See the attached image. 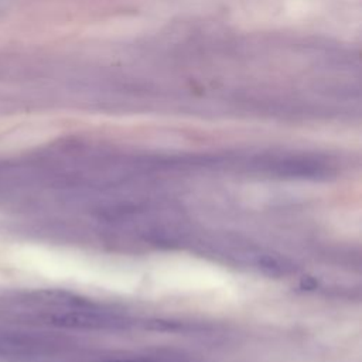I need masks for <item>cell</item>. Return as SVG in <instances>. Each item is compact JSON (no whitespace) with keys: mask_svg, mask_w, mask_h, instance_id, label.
Here are the masks:
<instances>
[{"mask_svg":"<svg viewBox=\"0 0 362 362\" xmlns=\"http://www.w3.org/2000/svg\"><path fill=\"white\" fill-rule=\"evenodd\" d=\"M62 341L47 332L0 328V356L34 358L49 355Z\"/></svg>","mask_w":362,"mask_h":362,"instance_id":"1","label":"cell"},{"mask_svg":"<svg viewBox=\"0 0 362 362\" xmlns=\"http://www.w3.org/2000/svg\"><path fill=\"white\" fill-rule=\"evenodd\" d=\"M255 264L266 274L284 276L293 272V263L273 253H259L255 257Z\"/></svg>","mask_w":362,"mask_h":362,"instance_id":"2","label":"cell"}]
</instances>
